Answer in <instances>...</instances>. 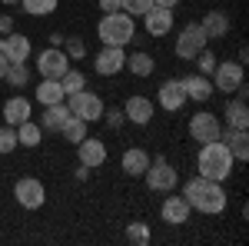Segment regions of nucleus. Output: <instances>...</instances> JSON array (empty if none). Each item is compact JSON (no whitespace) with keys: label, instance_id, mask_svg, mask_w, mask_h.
I'll return each instance as SVG.
<instances>
[{"label":"nucleus","instance_id":"obj_22","mask_svg":"<svg viewBox=\"0 0 249 246\" xmlns=\"http://www.w3.org/2000/svg\"><path fill=\"white\" fill-rule=\"evenodd\" d=\"M67 94H63V87H60V80H50V76H43L37 87V103L40 107H53V103H63Z\"/></svg>","mask_w":249,"mask_h":246},{"label":"nucleus","instance_id":"obj_15","mask_svg":"<svg viewBox=\"0 0 249 246\" xmlns=\"http://www.w3.org/2000/svg\"><path fill=\"white\" fill-rule=\"evenodd\" d=\"M193 207L183 200V196H166L163 200V207H160V216H163V223H170V227H183L186 220H190Z\"/></svg>","mask_w":249,"mask_h":246},{"label":"nucleus","instance_id":"obj_2","mask_svg":"<svg viewBox=\"0 0 249 246\" xmlns=\"http://www.w3.org/2000/svg\"><path fill=\"white\" fill-rule=\"evenodd\" d=\"M203 150L196 156V167H199V176H206V180H216V183H223V180H230L232 173V153L226 143H219V140H210V143H199Z\"/></svg>","mask_w":249,"mask_h":246},{"label":"nucleus","instance_id":"obj_39","mask_svg":"<svg viewBox=\"0 0 249 246\" xmlns=\"http://www.w3.org/2000/svg\"><path fill=\"white\" fill-rule=\"evenodd\" d=\"M10 30H14V20L3 14V17H0V34H10Z\"/></svg>","mask_w":249,"mask_h":246},{"label":"nucleus","instance_id":"obj_10","mask_svg":"<svg viewBox=\"0 0 249 246\" xmlns=\"http://www.w3.org/2000/svg\"><path fill=\"white\" fill-rule=\"evenodd\" d=\"M37 70L40 76H50V80H60V76L70 70V57L60 50V47H47L37 54Z\"/></svg>","mask_w":249,"mask_h":246},{"label":"nucleus","instance_id":"obj_4","mask_svg":"<svg viewBox=\"0 0 249 246\" xmlns=\"http://www.w3.org/2000/svg\"><path fill=\"white\" fill-rule=\"evenodd\" d=\"M146 187L156 189V193H170V189H176V180H179V173L170 167V160L166 156H156V160H150V167H146Z\"/></svg>","mask_w":249,"mask_h":246},{"label":"nucleus","instance_id":"obj_34","mask_svg":"<svg viewBox=\"0 0 249 246\" xmlns=\"http://www.w3.org/2000/svg\"><path fill=\"white\" fill-rule=\"evenodd\" d=\"M196 63H199V74L210 76L213 70H216V63H219V60H216V54H213L210 47H206V50H199V54H196Z\"/></svg>","mask_w":249,"mask_h":246},{"label":"nucleus","instance_id":"obj_1","mask_svg":"<svg viewBox=\"0 0 249 246\" xmlns=\"http://www.w3.org/2000/svg\"><path fill=\"white\" fill-rule=\"evenodd\" d=\"M183 200H186L193 209H199V213H206V216H216V213L226 209V189H223V183H216V180L193 176L190 183L183 187Z\"/></svg>","mask_w":249,"mask_h":246},{"label":"nucleus","instance_id":"obj_16","mask_svg":"<svg viewBox=\"0 0 249 246\" xmlns=\"http://www.w3.org/2000/svg\"><path fill=\"white\" fill-rule=\"evenodd\" d=\"M126 120L136 123V127H146L150 120H153V100L143 94H133L126 100Z\"/></svg>","mask_w":249,"mask_h":246},{"label":"nucleus","instance_id":"obj_17","mask_svg":"<svg viewBox=\"0 0 249 246\" xmlns=\"http://www.w3.org/2000/svg\"><path fill=\"white\" fill-rule=\"evenodd\" d=\"M143 17H146V34L150 37H166L173 30V10H166V7H150Z\"/></svg>","mask_w":249,"mask_h":246},{"label":"nucleus","instance_id":"obj_23","mask_svg":"<svg viewBox=\"0 0 249 246\" xmlns=\"http://www.w3.org/2000/svg\"><path fill=\"white\" fill-rule=\"evenodd\" d=\"M199 27H203L206 37H226V34H230V17H226L223 10H210Z\"/></svg>","mask_w":249,"mask_h":246},{"label":"nucleus","instance_id":"obj_25","mask_svg":"<svg viewBox=\"0 0 249 246\" xmlns=\"http://www.w3.org/2000/svg\"><path fill=\"white\" fill-rule=\"evenodd\" d=\"M67 103H53V107H43V123H40V130H60L63 123H67Z\"/></svg>","mask_w":249,"mask_h":246},{"label":"nucleus","instance_id":"obj_38","mask_svg":"<svg viewBox=\"0 0 249 246\" xmlns=\"http://www.w3.org/2000/svg\"><path fill=\"white\" fill-rule=\"evenodd\" d=\"M103 116H107V123H110V127H120V120H123L120 110H103Z\"/></svg>","mask_w":249,"mask_h":246},{"label":"nucleus","instance_id":"obj_14","mask_svg":"<svg viewBox=\"0 0 249 246\" xmlns=\"http://www.w3.org/2000/svg\"><path fill=\"white\" fill-rule=\"evenodd\" d=\"M96 74L100 76H113V74H120L123 67H126V54H123V47H107L103 43V50L96 54Z\"/></svg>","mask_w":249,"mask_h":246},{"label":"nucleus","instance_id":"obj_41","mask_svg":"<svg viewBox=\"0 0 249 246\" xmlns=\"http://www.w3.org/2000/svg\"><path fill=\"white\" fill-rule=\"evenodd\" d=\"M63 43V34H50V47H60Z\"/></svg>","mask_w":249,"mask_h":246},{"label":"nucleus","instance_id":"obj_28","mask_svg":"<svg viewBox=\"0 0 249 246\" xmlns=\"http://www.w3.org/2000/svg\"><path fill=\"white\" fill-rule=\"evenodd\" d=\"M60 133H63V140L67 143H80L83 136H87V120H80V116H67V123L60 127Z\"/></svg>","mask_w":249,"mask_h":246},{"label":"nucleus","instance_id":"obj_6","mask_svg":"<svg viewBox=\"0 0 249 246\" xmlns=\"http://www.w3.org/2000/svg\"><path fill=\"white\" fill-rule=\"evenodd\" d=\"M206 34H203V27L199 23H186L183 30H179V37H176V57L179 60H196L199 50H206Z\"/></svg>","mask_w":249,"mask_h":246},{"label":"nucleus","instance_id":"obj_13","mask_svg":"<svg viewBox=\"0 0 249 246\" xmlns=\"http://www.w3.org/2000/svg\"><path fill=\"white\" fill-rule=\"evenodd\" d=\"M156 100H160V107L163 110H183V103H186V90H183V80H163L160 83V90H156Z\"/></svg>","mask_w":249,"mask_h":246},{"label":"nucleus","instance_id":"obj_12","mask_svg":"<svg viewBox=\"0 0 249 246\" xmlns=\"http://www.w3.org/2000/svg\"><path fill=\"white\" fill-rule=\"evenodd\" d=\"M0 54L7 57V63H27V57H30V37H23L17 30L3 34L0 37Z\"/></svg>","mask_w":249,"mask_h":246},{"label":"nucleus","instance_id":"obj_5","mask_svg":"<svg viewBox=\"0 0 249 246\" xmlns=\"http://www.w3.org/2000/svg\"><path fill=\"white\" fill-rule=\"evenodd\" d=\"M67 110L80 120H87V123H93V120H103V100L90 90H77V94H70V103H67Z\"/></svg>","mask_w":249,"mask_h":246},{"label":"nucleus","instance_id":"obj_43","mask_svg":"<svg viewBox=\"0 0 249 246\" xmlns=\"http://www.w3.org/2000/svg\"><path fill=\"white\" fill-rule=\"evenodd\" d=\"M0 3H7V7H14V3H20V0H0Z\"/></svg>","mask_w":249,"mask_h":246},{"label":"nucleus","instance_id":"obj_19","mask_svg":"<svg viewBox=\"0 0 249 246\" xmlns=\"http://www.w3.org/2000/svg\"><path fill=\"white\" fill-rule=\"evenodd\" d=\"M226 127L232 130H246L249 127V107H246V96L236 94V100H226Z\"/></svg>","mask_w":249,"mask_h":246},{"label":"nucleus","instance_id":"obj_8","mask_svg":"<svg viewBox=\"0 0 249 246\" xmlns=\"http://www.w3.org/2000/svg\"><path fill=\"white\" fill-rule=\"evenodd\" d=\"M190 136L196 143H210V140H219L223 136V123L219 116L210 114V110H199V114L190 116Z\"/></svg>","mask_w":249,"mask_h":246},{"label":"nucleus","instance_id":"obj_7","mask_svg":"<svg viewBox=\"0 0 249 246\" xmlns=\"http://www.w3.org/2000/svg\"><path fill=\"white\" fill-rule=\"evenodd\" d=\"M213 90H239L243 83H246V70H243V63L239 60H226V63H216V70H213Z\"/></svg>","mask_w":249,"mask_h":246},{"label":"nucleus","instance_id":"obj_11","mask_svg":"<svg viewBox=\"0 0 249 246\" xmlns=\"http://www.w3.org/2000/svg\"><path fill=\"white\" fill-rule=\"evenodd\" d=\"M77 160H80V167H87V170L103 167L107 163V143L96 140V136H83L77 143Z\"/></svg>","mask_w":249,"mask_h":246},{"label":"nucleus","instance_id":"obj_24","mask_svg":"<svg viewBox=\"0 0 249 246\" xmlns=\"http://www.w3.org/2000/svg\"><path fill=\"white\" fill-rule=\"evenodd\" d=\"M226 147H230L232 160H249V133L226 127Z\"/></svg>","mask_w":249,"mask_h":246},{"label":"nucleus","instance_id":"obj_32","mask_svg":"<svg viewBox=\"0 0 249 246\" xmlns=\"http://www.w3.org/2000/svg\"><path fill=\"white\" fill-rule=\"evenodd\" d=\"M3 80L10 83V87H23L27 80H30V70H27V63H7V74Z\"/></svg>","mask_w":249,"mask_h":246},{"label":"nucleus","instance_id":"obj_37","mask_svg":"<svg viewBox=\"0 0 249 246\" xmlns=\"http://www.w3.org/2000/svg\"><path fill=\"white\" fill-rule=\"evenodd\" d=\"M100 10H103V14H113V10H123V0H100Z\"/></svg>","mask_w":249,"mask_h":246},{"label":"nucleus","instance_id":"obj_40","mask_svg":"<svg viewBox=\"0 0 249 246\" xmlns=\"http://www.w3.org/2000/svg\"><path fill=\"white\" fill-rule=\"evenodd\" d=\"M179 0H153V7H166V10H173Z\"/></svg>","mask_w":249,"mask_h":246},{"label":"nucleus","instance_id":"obj_36","mask_svg":"<svg viewBox=\"0 0 249 246\" xmlns=\"http://www.w3.org/2000/svg\"><path fill=\"white\" fill-rule=\"evenodd\" d=\"M63 40H67V50H63L67 57H73V60L87 57V43H83L80 37H63Z\"/></svg>","mask_w":249,"mask_h":246},{"label":"nucleus","instance_id":"obj_18","mask_svg":"<svg viewBox=\"0 0 249 246\" xmlns=\"http://www.w3.org/2000/svg\"><path fill=\"white\" fill-rule=\"evenodd\" d=\"M183 90H186V100H196V103H206L216 90H213V80L203 74H193V76H183Z\"/></svg>","mask_w":249,"mask_h":246},{"label":"nucleus","instance_id":"obj_26","mask_svg":"<svg viewBox=\"0 0 249 246\" xmlns=\"http://www.w3.org/2000/svg\"><path fill=\"white\" fill-rule=\"evenodd\" d=\"M40 136H43L40 123H34V120L17 123V147H40Z\"/></svg>","mask_w":249,"mask_h":246},{"label":"nucleus","instance_id":"obj_9","mask_svg":"<svg viewBox=\"0 0 249 246\" xmlns=\"http://www.w3.org/2000/svg\"><path fill=\"white\" fill-rule=\"evenodd\" d=\"M14 196H17V203L23 209H40L47 203V189H43V183H40L37 176L17 180V183H14Z\"/></svg>","mask_w":249,"mask_h":246},{"label":"nucleus","instance_id":"obj_42","mask_svg":"<svg viewBox=\"0 0 249 246\" xmlns=\"http://www.w3.org/2000/svg\"><path fill=\"white\" fill-rule=\"evenodd\" d=\"M3 74H7V57L0 54V80H3Z\"/></svg>","mask_w":249,"mask_h":246},{"label":"nucleus","instance_id":"obj_30","mask_svg":"<svg viewBox=\"0 0 249 246\" xmlns=\"http://www.w3.org/2000/svg\"><path fill=\"white\" fill-rule=\"evenodd\" d=\"M150 240H153V233H150V223H130V227H126V243L146 246Z\"/></svg>","mask_w":249,"mask_h":246},{"label":"nucleus","instance_id":"obj_35","mask_svg":"<svg viewBox=\"0 0 249 246\" xmlns=\"http://www.w3.org/2000/svg\"><path fill=\"white\" fill-rule=\"evenodd\" d=\"M150 7H153V0H123V10H126L130 17H143Z\"/></svg>","mask_w":249,"mask_h":246},{"label":"nucleus","instance_id":"obj_27","mask_svg":"<svg viewBox=\"0 0 249 246\" xmlns=\"http://www.w3.org/2000/svg\"><path fill=\"white\" fill-rule=\"evenodd\" d=\"M126 67H130L136 76H150L156 70V60L150 57V54H143V50H136V54H130V57H126Z\"/></svg>","mask_w":249,"mask_h":246},{"label":"nucleus","instance_id":"obj_31","mask_svg":"<svg viewBox=\"0 0 249 246\" xmlns=\"http://www.w3.org/2000/svg\"><path fill=\"white\" fill-rule=\"evenodd\" d=\"M60 87H63V94L70 96V94H77V90H83V87H87V76L80 74V70H73V67H70L67 74L60 76Z\"/></svg>","mask_w":249,"mask_h":246},{"label":"nucleus","instance_id":"obj_33","mask_svg":"<svg viewBox=\"0 0 249 246\" xmlns=\"http://www.w3.org/2000/svg\"><path fill=\"white\" fill-rule=\"evenodd\" d=\"M17 150V127L3 123L0 127V153H14Z\"/></svg>","mask_w":249,"mask_h":246},{"label":"nucleus","instance_id":"obj_29","mask_svg":"<svg viewBox=\"0 0 249 246\" xmlns=\"http://www.w3.org/2000/svg\"><path fill=\"white\" fill-rule=\"evenodd\" d=\"M60 0H20V7L30 14V17H50L57 10Z\"/></svg>","mask_w":249,"mask_h":246},{"label":"nucleus","instance_id":"obj_3","mask_svg":"<svg viewBox=\"0 0 249 246\" xmlns=\"http://www.w3.org/2000/svg\"><path fill=\"white\" fill-rule=\"evenodd\" d=\"M96 34L107 47H126L136 37V20L126 10H113V14H103L96 23Z\"/></svg>","mask_w":249,"mask_h":246},{"label":"nucleus","instance_id":"obj_20","mask_svg":"<svg viewBox=\"0 0 249 246\" xmlns=\"http://www.w3.org/2000/svg\"><path fill=\"white\" fill-rule=\"evenodd\" d=\"M30 100L27 96H10L7 103H3V123H10V127H17L23 120H30Z\"/></svg>","mask_w":249,"mask_h":246},{"label":"nucleus","instance_id":"obj_21","mask_svg":"<svg viewBox=\"0 0 249 246\" xmlns=\"http://www.w3.org/2000/svg\"><path fill=\"white\" fill-rule=\"evenodd\" d=\"M123 173L126 176H143L146 173V167H150V153L146 150H140V147H130V150L123 153Z\"/></svg>","mask_w":249,"mask_h":246}]
</instances>
